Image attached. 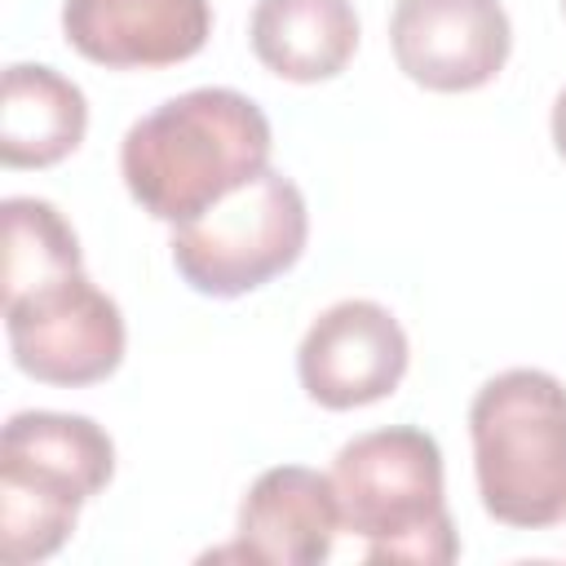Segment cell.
<instances>
[{
    "instance_id": "14",
    "label": "cell",
    "mask_w": 566,
    "mask_h": 566,
    "mask_svg": "<svg viewBox=\"0 0 566 566\" xmlns=\"http://www.w3.org/2000/svg\"><path fill=\"white\" fill-rule=\"evenodd\" d=\"M548 128H553V146H557V155L566 159V88H562L557 102H553V119H548Z\"/></svg>"
},
{
    "instance_id": "15",
    "label": "cell",
    "mask_w": 566,
    "mask_h": 566,
    "mask_svg": "<svg viewBox=\"0 0 566 566\" xmlns=\"http://www.w3.org/2000/svg\"><path fill=\"white\" fill-rule=\"evenodd\" d=\"M562 9H566V0H562Z\"/></svg>"
},
{
    "instance_id": "9",
    "label": "cell",
    "mask_w": 566,
    "mask_h": 566,
    "mask_svg": "<svg viewBox=\"0 0 566 566\" xmlns=\"http://www.w3.org/2000/svg\"><path fill=\"white\" fill-rule=\"evenodd\" d=\"M66 44L111 71H159L195 57L212 35L208 0H66Z\"/></svg>"
},
{
    "instance_id": "2",
    "label": "cell",
    "mask_w": 566,
    "mask_h": 566,
    "mask_svg": "<svg viewBox=\"0 0 566 566\" xmlns=\"http://www.w3.org/2000/svg\"><path fill=\"white\" fill-rule=\"evenodd\" d=\"M482 509L517 531L566 522V385L539 367L491 376L469 402Z\"/></svg>"
},
{
    "instance_id": "8",
    "label": "cell",
    "mask_w": 566,
    "mask_h": 566,
    "mask_svg": "<svg viewBox=\"0 0 566 566\" xmlns=\"http://www.w3.org/2000/svg\"><path fill=\"white\" fill-rule=\"evenodd\" d=\"M389 49L411 84L429 93H473L504 71L513 22L500 0H398Z\"/></svg>"
},
{
    "instance_id": "3",
    "label": "cell",
    "mask_w": 566,
    "mask_h": 566,
    "mask_svg": "<svg viewBox=\"0 0 566 566\" xmlns=\"http://www.w3.org/2000/svg\"><path fill=\"white\" fill-rule=\"evenodd\" d=\"M111 473L115 442L97 420L71 411L9 416L0 433V557L9 566L53 557Z\"/></svg>"
},
{
    "instance_id": "10",
    "label": "cell",
    "mask_w": 566,
    "mask_h": 566,
    "mask_svg": "<svg viewBox=\"0 0 566 566\" xmlns=\"http://www.w3.org/2000/svg\"><path fill=\"white\" fill-rule=\"evenodd\" d=\"M340 531L345 522L332 473L274 464L248 486L239 504L234 553L265 566H318L332 557Z\"/></svg>"
},
{
    "instance_id": "11",
    "label": "cell",
    "mask_w": 566,
    "mask_h": 566,
    "mask_svg": "<svg viewBox=\"0 0 566 566\" xmlns=\"http://www.w3.org/2000/svg\"><path fill=\"white\" fill-rule=\"evenodd\" d=\"M252 53L292 84L336 80L358 49V13L349 0H256L248 22Z\"/></svg>"
},
{
    "instance_id": "1",
    "label": "cell",
    "mask_w": 566,
    "mask_h": 566,
    "mask_svg": "<svg viewBox=\"0 0 566 566\" xmlns=\"http://www.w3.org/2000/svg\"><path fill=\"white\" fill-rule=\"evenodd\" d=\"M270 119L248 93L190 88L124 133L119 172L142 212L181 226L270 168Z\"/></svg>"
},
{
    "instance_id": "7",
    "label": "cell",
    "mask_w": 566,
    "mask_h": 566,
    "mask_svg": "<svg viewBox=\"0 0 566 566\" xmlns=\"http://www.w3.org/2000/svg\"><path fill=\"white\" fill-rule=\"evenodd\" d=\"M411 363L402 323L380 301H336L327 305L296 349L301 389L327 411H354L389 398Z\"/></svg>"
},
{
    "instance_id": "6",
    "label": "cell",
    "mask_w": 566,
    "mask_h": 566,
    "mask_svg": "<svg viewBox=\"0 0 566 566\" xmlns=\"http://www.w3.org/2000/svg\"><path fill=\"white\" fill-rule=\"evenodd\" d=\"M13 367L40 385L84 389L124 363V314L84 270L4 296Z\"/></svg>"
},
{
    "instance_id": "13",
    "label": "cell",
    "mask_w": 566,
    "mask_h": 566,
    "mask_svg": "<svg viewBox=\"0 0 566 566\" xmlns=\"http://www.w3.org/2000/svg\"><path fill=\"white\" fill-rule=\"evenodd\" d=\"M0 217H4V296L84 270L80 239L49 199L9 195L0 203Z\"/></svg>"
},
{
    "instance_id": "4",
    "label": "cell",
    "mask_w": 566,
    "mask_h": 566,
    "mask_svg": "<svg viewBox=\"0 0 566 566\" xmlns=\"http://www.w3.org/2000/svg\"><path fill=\"white\" fill-rule=\"evenodd\" d=\"M340 522L367 544V562L442 566L460 557V539L442 500V451L416 424L358 433L332 464Z\"/></svg>"
},
{
    "instance_id": "12",
    "label": "cell",
    "mask_w": 566,
    "mask_h": 566,
    "mask_svg": "<svg viewBox=\"0 0 566 566\" xmlns=\"http://www.w3.org/2000/svg\"><path fill=\"white\" fill-rule=\"evenodd\" d=\"M88 102L75 80L44 62H13L0 93V159L9 168H53L80 150Z\"/></svg>"
},
{
    "instance_id": "5",
    "label": "cell",
    "mask_w": 566,
    "mask_h": 566,
    "mask_svg": "<svg viewBox=\"0 0 566 566\" xmlns=\"http://www.w3.org/2000/svg\"><path fill=\"white\" fill-rule=\"evenodd\" d=\"M310 239L305 195L279 168L217 199L195 221L172 226V265L199 296H248L292 270Z\"/></svg>"
}]
</instances>
